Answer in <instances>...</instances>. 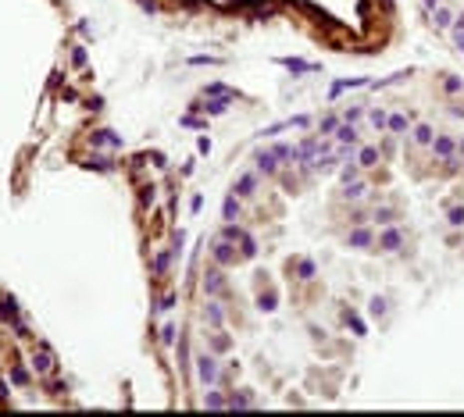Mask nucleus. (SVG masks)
Masks as SVG:
<instances>
[{"label":"nucleus","instance_id":"obj_6","mask_svg":"<svg viewBox=\"0 0 464 417\" xmlns=\"http://www.w3.org/2000/svg\"><path fill=\"white\" fill-rule=\"evenodd\" d=\"M90 139H93V146H122V139H118L115 132H107V128H100V132H93Z\"/></svg>","mask_w":464,"mask_h":417},{"label":"nucleus","instance_id":"obj_36","mask_svg":"<svg viewBox=\"0 0 464 417\" xmlns=\"http://www.w3.org/2000/svg\"><path fill=\"white\" fill-rule=\"evenodd\" d=\"M454 25H457V32H464V14H457V21H454Z\"/></svg>","mask_w":464,"mask_h":417},{"label":"nucleus","instance_id":"obj_1","mask_svg":"<svg viewBox=\"0 0 464 417\" xmlns=\"http://www.w3.org/2000/svg\"><path fill=\"white\" fill-rule=\"evenodd\" d=\"M222 239L239 243V246H243V257H254V253H257V243H254V239L243 232V228H236V225H225V228H222Z\"/></svg>","mask_w":464,"mask_h":417},{"label":"nucleus","instance_id":"obj_34","mask_svg":"<svg viewBox=\"0 0 464 417\" xmlns=\"http://www.w3.org/2000/svg\"><path fill=\"white\" fill-rule=\"evenodd\" d=\"M371 121H375V125H379V128H382V125H386V121H389V118H386V114H382V111H371Z\"/></svg>","mask_w":464,"mask_h":417},{"label":"nucleus","instance_id":"obj_5","mask_svg":"<svg viewBox=\"0 0 464 417\" xmlns=\"http://www.w3.org/2000/svg\"><path fill=\"white\" fill-rule=\"evenodd\" d=\"M214 260H218V264H229V260H236V250H232L229 239H218V243H214Z\"/></svg>","mask_w":464,"mask_h":417},{"label":"nucleus","instance_id":"obj_3","mask_svg":"<svg viewBox=\"0 0 464 417\" xmlns=\"http://www.w3.org/2000/svg\"><path fill=\"white\" fill-rule=\"evenodd\" d=\"M400 243H404V232H400V228H386V232L379 235V246H382V250H400Z\"/></svg>","mask_w":464,"mask_h":417},{"label":"nucleus","instance_id":"obj_26","mask_svg":"<svg viewBox=\"0 0 464 417\" xmlns=\"http://www.w3.org/2000/svg\"><path fill=\"white\" fill-rule=\"evenodd\" d=\"M450 225H464V207H450Z\"/></svg>","mask_w":464,"mask_h":417},{"label":"nucleus","instance_id":"obj_20","mask_svg":"<svg viewBox=\"0 0 464 417\" xmlns=\"http://www.w3.org/2000/svg\"><path fill=\"white\" fill-rule=\"evenodd\" d=\"M414 139H418V143H432V128H429V125H418V128H414Z\"/></svg>","mask_w":464,"mask_h":417},{"label":"nucleus","instance_id":"obj_7","mask_svg":"<svg viewBox=\"0 0 464 417\" xmlns=\"http://www.w3.org/2000/svg\"><path fill=\"white\" fill-rule=\"evenodd\" d=\"M275 150H264V153H257V171H275Z\"/></svg>","mask_w":464,"mask_h":417},{"label":"nucleus","instance_id":"obj_23","mask_svg":"<svg viewBox=\"0 0 464 417\" xmlns=\"http://www.w3.org/2000/svg\"><path fill=\"white\" fill-rule=\"evenodd\" d=\"M236 210H239V204H236V196H229V200H225V207H222V214H225L229 221H232V217H236Z\"/></svg>","mask_w":464,"mask_h":417},{"label":"nucleus","instance_id":"obj_38","mask_svg":"<svg viewBox=\"0 0 464 417\" xmlns=\"http://www.w3.org/2000/svg\"><path fill=\"white\" fill-rule=\"evenodd\" d=\"M457 47H461V50H464V32H457Z\"/></svg>","mask_w":464,"mask_h":417},{"label":"nucleus","instance_id":"obj_16","mask_svg":"<svg viewBox=\"0 0 464 417\" xmlns=\"http://www.w3.org/2000/svg\"><path fill=\"white\" fill-rule=\"evenodd\" d=\"M389 128H393V132H407V118L404 114H389V121H386Z\"/></svg>","mask_w":464,"mask_h":417},{"label":"nucleus","instance_id":"obj_32","mask_svg":"<svg viewBox=\"0 0 464 417\" xmlns=\"http://www.w3.org/2000/svg\"><path fill=\"white\" fill-rule=\"evenodd\" d=\"M336 128H339V125H336L332 118H325V121H321V132H325V136H328V132H336Z\"/></svg>","mask_w":464,"mask_h":417},{"label":"nucleus","instance_id":"obj_2","mask_svg":"<svg viewBox=\"0 0 464 417\" xmlns=\"http://www.w3.org/2000/svg\"><path fill=\"white\" fill-rule=\"evenodd\" d=\"M32 367L39 371V375H50V371H54V353H50L47 346H39L36 353H32Z\"/></svg>","mask_w":464,"mask_h":417},{"label":"nucleus","instance_id":"obj_4","mask_svg":"<svg viewBox=\"0 0 464 417\" xmlns=\"http://www.w3.org/2000/svg\"><path fill=\"white\" fill-rule=\"evenodd\" d=\"M196 364H200V367H196V371H200V382H214L218 378V360L214 357H200Z\"/></svg>","mask_w":464,"mask_h":417},{"label":"nucleus","instance_id":"obj_28","mask_svg":"<svg viewBox=\"0 0 464 417\" xmlns=\"http://www.w3.org/2000/svg\"><path fill=\"white\" fill-rule=\"evenodd\" d=\"M371 314H386V300H382V296L371 300Z\"/></svg>","mask_w":464,"mask_h":417},{"label":"nucleus","instance_id":"obj_18","mask_svg":"<svg viewBox=\"0 0 464 417\" xmlns=\"http://www.w3.org/2000/svg\"><path fill=\"white\" fill-rule=\"evenodd\" d=\"M282 64H286V68H293V72H314V64H307V61H293V57H286Z\"/></svg>","mask_w":464,"mask_h":417},{"label":"nucleus","instance_id":"obj_37","mask_svg":"<svg viewBox=\"0 0 464 417\" xmlns=\"http://www.w3.org/2000/svg\"><path fill=\"white\" fill-rule=\"evenodd\" d=\"M0 400H7V385L4 382H0Z\"/></svg>","mask_w":464,"mask_h":417},{"label":"nucleus","instance_id":"obj_25","mask_svg":"<svg viewBox=\"0 0 464 417\" xmlns=\"http://www.w3.org/2000/svg\"><path fill=\"white\" fill-rule=\"evenodd\" d=\"M207 317H211V324H222V311H218V303H207Z\"/></svg>","mask_w":464,"mask_h":417},{"label":"nucleus","instance_id":"obj_17","mask_svg":"<svg viewBox=\"0 0 464 417\" xmlns=\"http://www.w3.org/2000/svg\"><path fill=\"white\" fill-rule=\"evenodd\" d=\"M275 303H279V296H275V293H261V300H257L261 311H275Z\"/></svg>","mask_w":464,"mask_h":417},{"label":"nucleus","instance_id":"obj_27","mask_svg":"<svg viewBox=\"0 0 464 417\" xmlns=\"http://www.w3.org/2000/svg\"><path fill=\"white\" fill-rule=\"evenodd\" d=\"M229 407L232 410H243V407H250V400L247 396H229Z\"/></svg>","mask_w":464,"mask_h":417},{"label":"nucleus","instance_id":"obj_9","mask_svg":"<svg viewBox=\"0 0 464 417\" xmlns=\"http://www.w3.org/2000/svg\"><path fill=\"white\" fill-rule=\"evenodd\" d=\"M350 246H371V232L368 228H353L350 232Z\"/></svg>","mask_w":464,"mask_h":417},{"label":"nucleus","instance_id":"obj_13","mask_svg":"<svg viewBox=\"0 0 464 417\" xmlns=\"http://www.w3.org/2000/svg\"><path fill=\"white\" fill-rule=\"evenodd\" d=\"M204 97H225V100H236V90H225V86H207V90H204Z\"/></svg>","mask_w":464,"mask_h":417},{"label":"nucleus","instance_id":"obj_15","mask_svg":"<svg viewBox=\"0 0 464 417\" xmlns=\"http://www.w3.org/2000/svg\"><path fill=\"white\" fill-rule=\"evenodd\" d=\"M204 289H207V293H222V275L211 271V275L204 278Z\"/></svg>","mask_w":464,"mask_h":417},{"label":"nucleus","instance_id":"obj_8","mask_svg":"<svg viewBox=\"0 0 464 417\" xmlns=\"http://www.w3.org/2000/svg\"><path fill=\"white\" fill-rule=\"evenodd\" d=\"M232 100H225V97H214V100H207V107H200V111H207V114H225V107H229Z\"/></svg>","mask_w":464,"mask_h":417},{"label":"nucleus","instance_id":"obj_33","mask_svg":"<svg viewBox=\"0 0 464 417\" xmlns=\"http://www.w3.org/2000/svg\"><path fill=\"white\" fill-rule=\"evenodd\" d=\"M164 268H168V253H161L157 260H154V271H164Z\"/></svg>","mask_w":464,"mask_h":417},{"label":"nucleus","instance_id":"obj_24","mask_svg":"<svg viewBox=\"0 0 464 417\" xmlns=\"http://www.w3.org/2000/svg\"><path fill=\"white\" fill-rule=\"evenodd\" d=\"M346 324H350V328H353L357 335H364V321H361L357 314H346Z\"/></svg>","mask_w":464,"mask_h":417},{"label":"nucleus","instance_id":"obj_12","mask_svg":"<svg viewBox=\"0 0 464 417\" xmlns=\"http://www.w3.org/2000/svg\"><path fill=\"white\" fill-rule=\"evenodd\" d=\"M0 317L18 321V311H14V300H11V296H4V300H0Z\"/></svg>","mask_w":464,"mask_h":417},{"label":"nucleus","instance_id":"obj_30","mask_svg":"<svg viewBox=\"0 0 464 417\" xmlns=\"http://www.w3.org/2000/svg\"><path fill=\"white\" fill-rule=\"evenodd\" d=\"M361 193H364V186H361V182H353V186L346 182V196H353V200H357V196H361Z\"/></svg>","mask_w":464,"mask_h":417},{"label":"nucleus","instance_id":"obj_11","mask_svg":"<svg viewBox=\"0 0 464 417\" xmlns=\"http://www.w3.org/2000/svg\"><path fill=\"white\" fill-rule=\"evenodd\" d=\"M336 136H339V143H357V128H353V121L350 125H339Z\"/></svg>","mask_w":464,"mask_h":417},{"label":"nucleus","instance_id":"obj_22","mask_svg":"<svg viewBox=\"0 0 464 417\" xmlns=\"http://www.w3.org/2000/svg\"><path fill=\"white\" fill-rule=\"evenodd\" d=\"M207 407L211 410H222V407H229V400H222L218 392H207Z\"/></svg>","mask_w":464,"mask_h":417},{"label":"nucleus","instance_id":"obj_31","mask_svg":"<svg viewBox=\"0 0 464 417\" xmlns=\"http://www.w3.org/2000/svg\"><path fill=\"white\" fill-rule=\"evenodd\" d=\"M300 275H304V278L314 275V264H311V260H300Z\"/></svg>","mask_w":464,"mask_h":417},{"label":"nucleus","instance_id":"obj_19","mask_svg":"<svg viewBox=\"0 0 464 417\" xmlns=\"http://www.w3.org/2000/svg\"><path fill=\"white\" fill-rule=\"evenodd\" d=\"M436 25H439V29L454 25V21H450V11H447V7H436Z\"/></svg>","mask_w":464,"mask_h":417},{"label":"nucleus","instance_id":"obj_14","mask_svg":"<svg viewBox=\"0 0 464 417\" xmlns=\"http://www.w3.org/2000/svg\"><path fill=\"white\" fill-rule=\"evenodd\" d=\"M436 153H439V157H450V153H454V139L436 136Z\"/></svg>","mask_w":464,"mask_h":417},{"label":"nucleus","instance_id":"obj_21","mask_svg":"<svg viewBox=\"0 0 464 417\" xmlns=\"http://www.w3.org/2000/svg\"><path fill=\"white\" fill-rule=\"evenodd\" d=\"M375 161H379V150H375V146H364V150H361V164H375Z\"/></svg>","mask_w":464,"mask_h":417},{"label":"nucleus","instance_id":"obj_29","mask_svg":"<svg viewBox=\"0 0 464 417\" xmlns=\"http://www.w3.org/2000/svg\"><path fill=\"white\" fill-rule=\"evenodd\" d=\"M11 378H14L18 385H25V382H29V371H21V367H14V371H11Z\"/></svg>","mask_w":464,"mask_h":417},{"label":"nucleus","instance_id":"obj_10","mask_svg":"<svg viewBox=\"0 0 464 417\" xmlns=\"http://www.w3.org/2000/svg\"><path fill=\"white\" fill-rule=\"evenodd\" d=\"M254 186H257V179H254V175H243V179L236 182V189H232V193H239V196H250V193H254Z\"/></svg>","mask_w":464,"mask_h":417},{"label":"nucleus","instance_id":"obj_35","mask_svg":"<svg viewBox=\"0 0 464 417\" xmlns=\"http://www.w3.org/2000/svg\"><path fill=\"white\" fill-rule=\"evenodd\" d=\"M375 217H379V221L386 225V221H389V217H393V210H389V207H382V210H379V214H375Z\"/></svg>","mask_w":464,"mask_h":417}]
</instances>
